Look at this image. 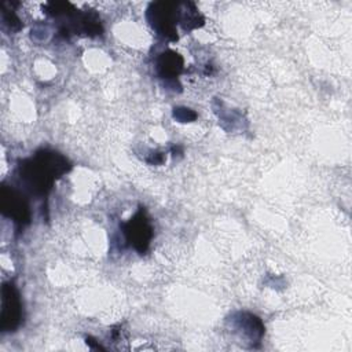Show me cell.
<instances>
[{
  "instance_id": "4",
  "label": "cell",
  "mask_w": 352,
  "mask_h": 352,
  "mask_svg": "<svg viewBox=\"0 0 352 352\" xmlns=\"http://www.w3.org/2000/svg\"><path fill=\"white\" fill-rule=\"evenodd\" d=\"M1 213L11 219L18 228H23L30 221V209L26 198L14 187L1 186L0 195Z\"/></svg>"
},
{
  "instance_id": "3",
  "label": "cell",
  "mask_w": 352,
  "mask_h": 352,
  "mask_svg": "<svg viewBox=\"0 0 352 352\" xmlns=\"http://www.w3.org/2000/svg\"><path fill=\"white\" fill-rule=\"evenodd\" d=\"M23 318L22 301L14 282H4L1 286V314L0 330L15 331Z\"/></svg>"
},
{
  "instance_id": "6",
  "label": "cell",
  "mask_w": 352,
  "mask_h": 352,
  "mask_svg": "<svg viewBox=\"0 0 352 352\" xmlns=\"http://www.w3.org/2000/svg\"><path fill=\"white\" fill-rule=\"evenodd\" d=\"M155 69L162 78H175L183 70V58L175 51H165L157 56Z\"/></svg>"
},
{
  "instance_id": "2",
  "label": "cell",
  "mask_w": 352,
  "mask_h": 352,
  "mask_svg": "<svg viewBox=\"0 0 352 352\" xmlns=\"http://www.w3.org/2000/svg\"><path fill=\"white\" fill-rule=\"evenodd\" d=\"M180 4L173 1H155L147 8V19L151 28L164 38L177 40L176 25L180 21Z\"/></svg>"
},
{
  "instance_id": "7",
  "label": "cell",
  "mask_w": 352,
  "mask_h": 352,
  "mask_svg": "<svg viewBox=\"0 0 352 352\" xmlns=\"http://www.w3.org/2000/svg\"><path fill=\"white\" fill-rule=\"evenodd\" d=\"M1 15H3V23L6 26H8L11 32H16L22 28V23L19 21V18L15 15V12L12 10V3H10V1L3 3Z\"/></svg>"
},
{
  "instance_id": "1",
  "label": "cell",
  "mask_w": 352,
  "mask_h": 352,
  "mask_svg": "<svg viewBox=\"0 0 352 352\" xmlns=\"http://www.w3.org/2000/svg\"><path fill=\"white\" fill-rule=\"evenodd\" d=\"M70 166V162L62 154L41 148L32 157L19 161L18 176L30 194L45 197L55 180L69 172Z\"/></svg>"
},
{
  "instance_id": "8",
  "label": "cell",
  "mask_w": 352,
  "mask_h": 352,
  "mask_svg": "<svg viewBox=\"0 0 352 352\" xmlns=\"http://www.w3.org/2000/svg\"><path fill=\"white\" fill-rule=\"evenodd\" d=\"M173 117H175L176 120H179L180 122H188V121L195 120L197 114H195L192 110H190V109L177 107V109H175V111H173Z\"/></svg>"
},
{
  "instance_id": "5",
  "label": "cell",
  "mask_w": 352,
  "mask_h": 352,
  "mask_svg": "<svg viewBox=\"0 0 352 352\" xmlns=\"http://www.w3.org/2000/svg\"><path fill=\"white\" fill-rule=\"evenodd\" d=\"M122 230L126 242L140 254L146 253L153 238V227L143 208L122 226Z\"/></svg>"
}]
</instances>
